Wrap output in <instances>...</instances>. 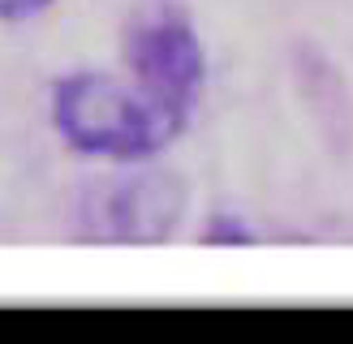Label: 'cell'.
<instances>
[{
	"instance_id": "cell-1",
	"label": "cell",
	"mask_w": 353,
	"mask_h": 344,
	"mask_svg": "<svg viewBox=\"0 0 353 344\" xmlns=\"http://www.w3.org/2000/svg\"><path fill=\"white\" fill-rule=\"evenodd\" d=\"M52 125L69 151L117 164H143L172 147L190 120L164 112L138 86L108 74H69L52 86Z\"/></svg>"
},
{
	"instance_id": "cell-2",
	"label": "cell",
	"mask_w": 353,
	"mask_h": 344,
	"mask_svg": "<svg viewBox=\"0 0 353 344\" xmlns=\"http://www.w3.org/2000/svg\"><path fill=\"white\" fill-rule=\"evenodd\" d=\"M121 61L130 82L164 112L190 120L207 86V52L176 0H143L121 26Z\"/></svg>"
},
{
	"instance_id": "cell-3",
	"label": "cell",
	"mask_w": 353,
	"mask_h": 344,
	"mask_svg": "<svg viewBox=\"0 0 353 344\" xmlns=\"http://www.w3.org/2000/svg\"><path fill=\"white\" fill-rule=\"evenodd\" d=\"M190 206V185L168 168H134L95 181L78 198V241L164 246Z\"/></svg>"
},
{
	"instance_id": "cell-4",
	"label": "cell",
	"mask_w": 353,
	"mask_h": 344,
	"mask_svg": "<svg viewBox=\"0 0 353 344\" xmlns=\"http://www.w3.org/2000/svg\"><path fill=\"white\" fill-rule=\"evenodd\" d=\"M203 246H254V233L245 228V224L237 215H228V211H216L207 224H203V233H199Z\"/></svg>"
},
{
	"instance_id": "cell-5",
	"label": "cell",
	"mask_w": 353,
	"mask_h": 344,
	"mask_svg": "<svg viewBox=\"0 0 353 344\" xmlns=\"http://www.w3.org/2000/svg\"><path fill=\"white\" fill-rule=\"evenodd\" d=\"M52 5L57 0H0V22H26V17H39Z\"/></svg>"
}]
</instances>
